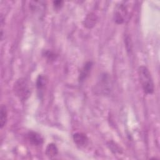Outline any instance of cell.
<instances>
[{
	"label": "cell",
	"instance_id": "cell-3",
	"mask_svg": "<svg viewBox=\"0 0 160 160\" xmlns=\"http://www.w3.org/2000/svg\"><path fill=\"white\" fill-rule=\"evenodd\" d=\"M128 16V10L126 4L125 3H121L115 10L114 15V21L118 24H122L127 19Z\"/></svg>",
	"mask_w": 160,
	"mask_h": 160
},
{
	"label": "cell",
	"instance_id": "cell-1",
	"mask_svg": "<svg viewBox=\"0 0 160 160\" xmlns=\"http://www.w3.org/2000/svg\"><path fill=\"white\" fill-rule=\"evenodd\" d=\"M138 73L143 91L148 94H152L154 91V84L151 74L148 68L144 66H139Z\"/></svg>",
	"mask_w": 160,
	"mask_h": 160
},
{
	"label": "cell",
	"instance_id": "cell-5",
	"mask_svg": "<svg viewBox=\"0 0 160 160\" xmlns=\"http://www.w3.org/2000/svg\"><path fill=\"white\" fill-rule=\"evenodd\" d=\"M92 61H87L82 67L79 71L78 80L80 82H83L89 75L91 70L92 67Z\"/></svg>",
	"mask_w": 160,
	"mask_h": 160
},
{
	"label": "cell",
	"instance_id": "cell-7",
	"mask_svg": "<svg viewBox=\"0 0 160 160\" xmlns=\"http://www.w3.org/2000/svg\"><path fill=\"white\" fill-rule=\"evenodd\" d=\"M97 21H98L97 16L93 12H89L84 18V19L82 23L85 28L88 29H92L96 26Z\"/></svg>",
	"mask_w": 160,
	"mask_h": 160
},
{
	"label": "cell",
	"instance_id": "cell-11",
	"mask_svg": "<svg viewBox=\"0 0 160 160\" xmlns=\"http://www.w3.org/2000/svg\"><path fill=\"white\" fill-rule=\"evenodd\" d=\"M46 82H47V80L45 76L42 74H39L36 80V87H37L38 91L40 92V94L44 90L46 85Z\"/></svg>",
	"mask_w": 160,
	"mask_h": 160
},
{
	"label": "cell",
	"instance_id": "cell-8",
	"mask_svg": "<svg viewBox=\"0 0 160 160\" xmlns=\"http://www.w3.org/2000/svg\"><path fill=\"white\" fill-rule=\"evenodd\" d=\"M72 139L76 144L79 146H84L87 144L88 138L87 136L82 132H76L72 136Z\"/></svg>",
	"mask_w": 160,
	"mask_h": 160
},
{
	"label": "cell",
	"instance_id": "cell-9",
	"mask_svg": "<svg viewBox=\"0 0 160 160\" xmlns=\"http://www.w3.org/2000/svg\"><path fill=\"white\" fill-rule=\"evenodd\" d=\"M8 119V111L6 106L4 104H2L0 108V128L2 129L6 125Z\"/></svg>",
	"mask_w": 160,
	"mask_h": 160
},
{
	"label": "cell",
	"instance_id": "cell-12",
	"mask_svg": "<svg viewBox=\"0 0 160 160\" xmlns=\"http://www.w3.org/2000/svg\"><path fill=\"white\" fill-rule=\"evenodd\" d=\"M44 57H46L48 60L49 61H53L56 59V54L51 51L49 50H46L44 51V53L42 54Z\"/></svg>",
	"mask_w": 160,
	"mask_h": 160
},
{
	"label": "cell",
	"instance_id": "cell-6",
	"mask_svg": "<svg viewBox=\"0 0 160 160\" xmlns=\"http://www.w3.org/2000/svg\"><path fill=\"white\" fill-rule=\"evenodd\" d=\"M27 139L28 141L34 146H39L43 142V138L37 132L29 131L27 134Z\"/></svg>",
	"mask_w": 160,
	"mask_h": 160
},
{
	"label": "cell",
	"instance_id": "cell-14",
	"mask_svg": "<svg viewBox=\"0 0 160 160\" xmlns=\"http://www.w3.org/2000/svg\"><path fill=\"white\" fill-rule=\"evenodd\" d=\"M53 4H54V6L55 8L59 9L62 6L63 1H55L53 2Z\"/></svg>",
	"mask_w": 160,
	"mask_h": 160
},
{
	"label": "cell",
	"instance_id": "cell-10",
	"mask_svg": "<svg viewBox=\"0 0 160 160\" xmlns=\"http://www.w3.org/2000/svg\"><path fill=\"white\" fill-rule=\"evenodd\" d=\"M58 153V149L55 144H49L46 149V154L49 158H52L56 156Z\"/></svg>",
	"mask_w": 160,
	"mask_h": 160
},
{
	"label": "cell",
	"instance_id": "cell-4",
	"mask_svg": "<svg viewBox=\"0 0 160 160\" xmlns=\"http://www.w3.org/2000/svg\"><path fill=\"white\" fill-rule=\"evenodd\" d=\"M111 86V82L109 74H107L106 73L102 74L98 84V91H99L100 92L106 94L110 91Z\"/></svg>",
	"mask_w": 160,
	"mask_h": 160
},
{
	"label": "cell",
	"instance_id": "cell-2",
	"mask_svg": "<svg viewBox=\"0 0 160 160\" xmlns=\"http://www.w3.org/2000/svg\"><path fill=\"white\" fill-rule=\"evenodd\" d=\"M14 94L21 101L27 100L31 96V89L28 80L24 78H19L13 86Z\"/></svg>",
	"mask_w": 160,
	"mask_h": 160
},
{
	"label": "cell",
	"instance_id": "cell-13",
	"mask_svg": "<svg viewBox=\"0 0 160 160\" xmlns=\"http://www.w3.org/2000/svg\"><path fill=\"white\" fill-rule=\"evenodd\" d=\"M108 146H112L113 148H109L112 151H113L114 153L116 152H120V149L119 148V146L118 145H116L114 144V142H109V145Z\"/></svg>",
	"mask_w": 160,
	"mask_h": 160
}]
</instances>
